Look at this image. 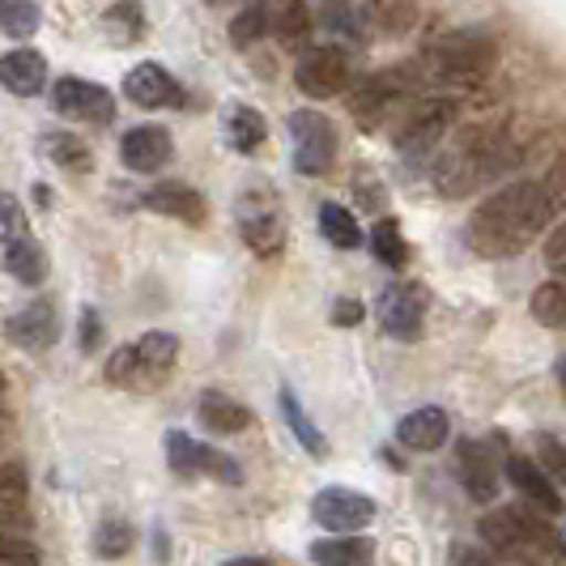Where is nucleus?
<instances>
[{"instance_id": "f257e3e1", "label": "nucleus", "mask_w": 566, "mask_h": 566, "mask_svg": "<svg viewBox=\"0 0 566 566\" xmlns=\"http://www.w3.org/2000/svg\"><path fill=\"white\" fill-rule=\"evenodd\" d=\"M563 200H566L563 175L515 179L507 188H499L490 200H482V209L469 222V243L482 255H490V260L524 252L541 230L549 227V218L558 213Z\"/></svg>"}, {"instance_id": "f03ea898", "label": "nucleus", "mask_w": 566, "mask_h": 566, "mask_svg": "<svg viewBox=\"0 0 566 566\" xmlns=\"http://www.w3.org/2000/svg\"><path fill=\"white\" fill-rule=\"evenodd\" d=\"M524 149L511 142L503 128H469L452 149L439 154L434 163V179L443 197H469L485 184L507 179L520 167Z\"/></svg>"}, {"instance_id": "7ed1b4c3", "label": "nucleus", "mask_w": 566, "mask_h": 566, "mask_svg": "<svg viewBox=\"0 0 566 566\" xmlns=\"http://www.w3.org/2000/svg\"><path fill=\"white\" fill-rule=\"evenodd\" d=\"M418 69L430 85H478L494 69V43L478 34H448L434 48H426Z\"/></svg>"}, {"instance_id": "20e7f679", "label": "nucleus", "mask_w": 566, "mask_h": 566, "mask_svg": "<svg viewBox=\"0 0 566 566\" xmlns=\"http://www.w3.org/2000/svg\"><path fill=\"white\" fill-rule=\"evenodd\" d=\"M179 358V340L170 333H145L142 340L115 349L107 363V379L115 388H154L163 384Z\"/></svg>"}, {"instance_id": "39448f33", "label": "nucleus", "mask_w": 566, "mask_h": 566, "mask_svg": "<svg viewBox=\"0 0 566 566\" xmlns=\"http://www.w3.org/2000/svg\"><path fill=\"white\" fill-rule=\"evenodd\" d=\"M239 230H243V239H248V248L255 255L282 252L285 243L282 205H277V197L269 188L255 184L252 192H243V200H239Z\"/></svg>"}, {"instance_id": "423d86ee", "label": "nucleus", "mask_w": 566, "mask_h": 566, "mask_svg": "<svg viewBox=\"0 0 566 566\" xmlns=\"http://www.w3.org/2000/svg\"><path fill=\"white\" fill-rule=\"evenodd\" d=\"M290 137H294V167L303 175H324L333 167L337 154V133L328 115L319 112H294L290 115Z\"/></svg>"}, {"instance_id": "0eeeda50", "label": "nucleus", "mask_w": 566, "mask_h": 566, "mask_svg": "<svg viewBox=\"0 0 566 566\" xmlns=\"http://www.w3.org/2000/svg\"><path fill=\"white\" fill-rule=\"evenodd\" d=\"M294 82L307 98H333L345 94L354 73H349V56L340 48H303L298 69H294Z\"/></svg>"}, {"instance_id": "6e6552de", "label": "nucleus", "mask_w": 566, "mask_h": 566, "mask_svg": "<svg viewBox=\"0 0 566 566\" xmlns=\"http://www.w3.org/2000/svg\"><path fill=\"white\" fill-rule=\"evenodd\" d=\"M452 103L448 98H430V103H413L405 119H400L397 128V145L400 154H409V158H418V154H430L434 145L443 142V133H448V124H452Z\"/></svg>"}, {"instance_id": "1a4fd4ad", "label": "nucleus", "mask_w": 566, "mask_h": 566, "mask_svg": "<svg viewBox=\"0 0 566 566\" xmlns=\"http://www.w3.org/2000/svg\"><path fill=\"white\" fill-rule=\"evenodd\" d=\"M312 515L328 528V533H358V528H367L370 520H375V503H370L367 494H358V490H345V485H328V490H319L312 503Z\"/></svg>"}, {"instance_id": "9d476101", "label": "nucleus", "mask_w": 566, "mask_h": 566, "mask_svg": "<svg viewBox=\"0 0 566 566\" xmlns=\"http://www.w3.org/2000/svg\"><path fill=\"white\" fill-rule=\"evenodd\" d=\"M52 107L60 115H73V119H94V124H107L115 115V98L94 82L82 77H60L52 85Z\"/></svg>"}, {"instance_id": "9b49d317", "label": "nucleus", "mask_w": 566, "mask_h": 566, "mask_svg": "<svg viewBox=\"0 0 566 566\" xmlns=\"http://www.w3.org/2000/svg\"><path fill=\"white\" fill-rule=\"evenodd\" d=\"M455 469H460V482H464L473 503H494L499 499V460L485 443L464 439L455 448Z\"/></svg>"}, {"instance_id": "f8f14e48", "label": "nucleus", "mask_w": 566, "mask_h": 566, "mask_svg": "<svg viewBox=\"0 0 566 566\" xmlns=\"http://www.w3.org/2000/svg\"><path fill=\"white\" fill-rule=\"evenodd\" d=\"M379 319H384V333H388V337L413 340L422 333L426 294L418 285H392V290H384V298H379Z\"/></svg>"}, {"instance_id": "ddd939ff", "label": "nucleus", "mask_w": 566, "mask_h": 566, "mask_svg": "<svg viewBox=\"0 0 566 566\" xmlns=\"http://www.w3.org/2000/svg\"><path fill=\"white\" fill-rule=\"evenodd\" d=\"M124 94H128L137 107H149V112H158V107H179V103H184L179 82L170 77L163 64H154V60L137 64V69L124 77Z\"/></svg>"}, {"instance_id": "4468645a", "label": "nucleus", "mask_w": 566, "mask_h": 566, "mask_svg": "<svg viewBox=\"0 0 566 566\" xmlns=\"http://www.w3.org/2000/svg\"><path fill=\"white\" fill-rule=\"evenodd\" d=\"M119 158H124V167L128 170H163L175 158V142H170L167 128H158V124H142V128H133V133H124V142H119Z\"/></svg>"}, {"instance_id": "2eb2a0df", "label": "nucleus", "mask_w": 566, "mask_h": 566, "mask_svg": "<svg viewBox=\"0 0 566 566\" xmlns=\"http://www.w3.org/2000/svg\"><path fill=\"white\" fill-rule=\"evenodd\" d=\"M400 90H405V77H400V73H379V77H367V82H358V90L349 94V112H354L358 124L375 128L384 115L397 107Z\"/></svg>"}, {"instance_id": "dca6fc26", "label": "nucleus", "mask_w": 566, "mask_h": 566, "mask_svg": "<svg viewBox=\"0 0 566 566\" xmlns=\"http://www.w3.org/2000/svg\"><path fill=\"white\" fill-rule=\"evenodd\" d=\"M0 85L9 94H18V98L43 94V85H48V60L39 56V52H30V48H18V52L0 56Z\"/></svg>"}, {"instance_id": "f3484780", "label": "nucleus", "mask_w": 566, "mask_h": 566, "mask_svg": "<svg viewBox=\"0 0 566 566\" xmlns=\"http://www.w3.org/2000/svg\"><path fill=\"white\" fill-rule=\"evenodd\" d=\"M145 205L154 209V213H163V218H175V222H188V227H200L205 222V197L192 192L188 184H154L149 192H145Z\"/></svg>"}, {"instance_id": "a211bd4d", "label": "nucleus", "mask_w": 566, "mask_h": 566, "mask_svg": "<svg viewBox=\"0 0 566 566\" xmlns=\"http://www.w3.org/2000/svg\"><path fill=\"white\" fill-rule=\"evenodd\" d=\"M507 478L511 485L541 511V515H558L563 511V499H558V485L541 473V464H533L528 455H511L507 460Z\"/></svg>"}, {"instance_id": "6ab92c4d", "label": "nucleus", "mask_w": 566, "mask_h": 566, "mask_svg": "<svg viewBox=\"0 0 566 566\" xmlns=\"http://www.w3.org/2000/svg\"><path fill=\"white\" fill-rule=\"evenodd\" d=\"M448 413L443 409H434V405H426V409H413V413H405L397 426V439L409 448V452H434V448H443L448 443Z\"/></svg>"}, {"instance_id": "aec40b11", "label": "nucleus", "mask_w": 566, "mask_h": 566, "mask_svg": "<svg viewBox=\"0 0 566 566\" xmlns=\"http://www.w3.org/2000/svg\"><path fill=\"white\" fill-rule=\"evenodd\" d=\"M56 333H60L56 307L48 298L30 303V307H22V312L9 319V337H13V345H22V349H48L56 340Z\"/></svg>"}, {"instance_id": "412c9836", "label": "nucleus", "mask_w": 566, "mask_h": 566, "mask_svg": "<svg viewBox=\"0 0 566 566\" xmlns=\"http://www.w3.org/2000/svg\"><path fill=\"white\" fill-rule=\"evenodd\" d=\"M197 413H200V426L213 430V434H239V430H248V422H252L248 405H239L234 397H222V392H205Z\"/></svg>"}, {"instance_id": "4be33fe9", "label": "nucleus", "mask_w": 566, "mask_h": 566, "mask_svg": "<svg viewBox=\"0 0 566 566\" xmlns=\"http://www.w3.org/2000/svg\"><path fill=\"white\" fill-rule=\"evenodd\" d=\"M27 520V473L18 464H0V533L22 528Z\"/></svg>"}, {"instance_id": "5701e85b", "label": "nucleus", "mask_w": 566, "mask_h": 566, "mask_svg": "<svg viewBox=\"0 0 566 566\" xmlns=\"http://www.w3.org/2000/svg\"><path fill=\"white\" fill-rule=\"evenodd\" d=\"M4 269L22 285H39L48 277V255H43V248L27 234V239H13V243L4 248Z\"/></svg>"}, {"instance_id": "b1692460", "label": "nucleus", "mask_w": 566, "mask_h": 566, "mask_svg": "<svg viewBox=\"0 0 566 566\" xmlns=\"http://www.w3.org/2000/svg\"><path fill=\"white\" fill-rule=\"evenodd\" d=\"M370 558V541L363 537H328L312 545L315 566H363Z\"/></svg>"}, {"instance_id": "393cba45", "label": "nucleus", "mask_w": 566, "mask_h": 566, "mask_svg": "<svg viewBox=\"0 0 566 566\" xmlns=\"http://www.w3.org/2000/svg\"><path fill=\"white\" fill-rule=\"evenodd\" d=\"M533 315H537L545 328L566 333V282L563 277L537 285V294H533Z\"/></svg>"}, {"instance_id": "a878e982", "label": "nucleus", "mask_w": 566, "mask_h": 566, "mask_svg": "<svg viewBox=\"0 0 566 566\" xmlns=\"http://www.w3.org/2000/svg\"><path fill=\"white\" fill-rule=\"evenodd\" d=\"M319 230H324L328 243H337V248H345V252L363 243V230H358V222H354V213L340 209V205H324V209H319Z\"/></svg>"}, {"instance_id": "bb28decb", "label": "nucleus", "mask_w": 566, "mask_h": 566, "mask_svg": "<svg viewBox=\"0 0 566 566\" xmlns=\"http://www.w3.org/2000/svg\"><path fill=\"white\" fill-rule=\"evenodd\" d=\"M273 30L285 48H303L307 34H312V9L303 0H290L282 13H273Z\"/></svg>"}, {"instance_id": "cd10ccee", "label": "nucleus", "mask_w": 566, "mask_h": 566, "mask_svg": "<svg viewBox=\"0 0 566 566\" xmlns=\"http://www.w3.org/2000/svg\"><path fill=\"white\" fill-rule=\"evenodd\" d=\"M230 142L239 154H255L260 142H264V115L255 107H234L230 112Z\"/></svg>"}, {"instance_id": "c85d7f7f", "label": "nucleus", "mask_w": 566, "mask_h": 566, "mask_svg": "<svg viewBox=\"0 0 566 566\" xmlns=\"http://www.w3.org/2000/svg\"><path fill=\"white\" fill-rule=\"evenodd\" d=\"M0 30L13 39H30L39 30V4L34 0H0Z\"/></svg>"}, {"instance_id": "c756f323", "label": "nucleus", "mask_w": 566, "mask_h": 566, "mask_svg": "<svg viewBox=\"0 0 566 566\" xmlns=\"http://www.w3.org/2000/svg\"><path fill=\"white\" fill-rule=\"evenodd\" d=\"M43 145H48V158H52V163H60V167L90 170V149H85V142H77L73 133H48V137H43Z\"/></svg>"}, {"instance_id": "7c9ffc66", "label": "nucleus", "mask_w": 566, "mask_h": 566, "mask_svg": "<svg viewBox=\"0 0 566 566\" xmlns=\"http://www.w3.org/2000/svg\"><path fill=\"white\" fill-rule=\"evenodd\" d=\"M282 409H285V422L294 426V434H298V443H303L312 455H324V439H319V430H315V422L303 413V405H298V397H294L290 388L282 392Z\"/></svg>"}, {"instance_id": "2f4dec72", "label": "nucleus", "mask_w": 566, "mask_h": 566, "mask_svg": "<svg viewBox=\"0 0 566 566\" xmlns=\"http://www.w3.org/2000/svg\"><path fill=\"white\" fill-rule=\"evenodd\" d=\"M167 460L179 478H200V443H192V434L170 430L167 439Z\"/></svg>"}, {"instance_id": "473e14b6", "label": "nucleus", "mask_w": 566, "mask_h": 566, "mask_svg": "<svg viewBox=\"0 0 566 566\" xmlns=\"http://www.w3.org/2000/svg\"><path fill=\"white\" fill-rule=\"evenodd\" d=\"M370 248H375V255L384 264H392V269H400L409 260V243H405V234L397 230V222H379L375 234H370Z\"/></svg>"}, {"instance_id": "72a5a7b5", "label": "nucleus", "mask_w": 566, "mask_h": 566, "mask_svg": "<svg viewBox=\"0 0 566 566\" xmlns=\"http://www.w3.org/2000/svg\"><path fill=\"white\" fill-rule=\"evenodd\" d=\"M94 549H98V558H124L133 549V528L119 520H103L94 533Z\"/></svg>"}, {"instance_id": "f704fd0d", "label": "nucleus", "mask_w": 566, "mask_h": 566, "mask_svg": "<svg viewBox=\"0 0 566 566\" xmlns=\"http://www.w3.org/2000/svg\"><path fill=\"white\" fill-rule=\"evenodd\" d=\"M273 30V13L264 9V4H252V9H243L234 22H230V34H234V43H255L260 34H269Z\"/></svg>"}, {"instance_id": "c9c22d12", "label": "nucleus", "mask_w": 566, "mask_h": 566, "mask_svg": "<svg viewBox=\"0 0 566 566\" xmlns=\"http://www.w3.org/2000/svg\"><path fill=\"white\" fill-rule=\"evenodd\" d=\"M107 30H112V39H137L145 30V18H142V4H133V0H124V4H115L107 9Z\"/></svg>"}, {"instance_id": "e433bc0d", "label": "nucleus", "mask_w": 566, "mask_h": 566, "mask_svg": "<svg viewBox=\"0 0 566 566\" xmlns=\"http://www.w3.org/2000/svg\"><path fill=\"white\" fill-rule=\"evenodd\" d=\"M537 464H541V473H545L549 482L566 485V443H563V439L541 434V439H537Z\"/></svg>"}, {"instance_id": "4c0bfd02", "label": "nucleus", "mask_w": 566, "mask_h": 566, "mask_svg": "<svg viewBox=\"0 0 566 566\" xmlns=\"http://www.w3.org/2000/svg\"><path fill=\"white\" fill-rule=\"evenodd\" d=\"M13 239H27V213H22V200L0 192V243L9 248Z\"/></svg>"}, {"instance_id": "58836bf2", "label": "nucleus", "mask_w": 566, "mask_h": 566, "mask_svg": "<svg viewBox=\"0 0 566 566\" xmlns=\"http://www.w3.org/2000/svg\"><path fill=\"white\" fill-rule=\"evenodd\" d=\"M200 473H209V478H218V482H230V485L243 482V469H239L230 455L213 452V448H205V443H200Z\"/></svg>"}, {"instance_id": "ea45409f", "label": "nucleus", "mask_w": 566, "mask_h": 566, "mask_svg": "<svg viewBox=\"0 0 566 566\" xmlns=\"http://www.w3.org/2000/svg\"><path fill=\"white\" fill-rule=\"evenodd\" d=\"M0 566H39V549L27 537L0 533Z\"/></svg>"}, {"instance_id": "a19ab883", "label": "nucleus", "mask_w": 566, "mask_h": 566, "mask_svg": "<svg viewBox=\"0 0 566 566\" xmlns=\"http://www.w3.org/2000/svg\"><path fill=\"white\" fill-rule=\"evenodd\" d=\"M324 22L333 30H345V34H358V13L349 0H328L324 4Z\"/></svg>"}, {"instance_id": "79ce46f5", "label": "nucleus", "mask_w": 566, "mask_h": 566, "mask_svg": "<svg viewBox=\"0 0 566 566\" xmlns=\"http://www.w3.org/2000/svg\"><path fill=\"white\" fill-rule=\"evenodd\" d=\"M545 260H549V269L566 282V222L549 234V243H545Z\"/></svg>"}, {"instance_id": "37998d69", "label": "nucleus", "mask_w": 566, "mask_h": 566, "mask_svg": "<svg viewBox=\"0 0 566 566\" xmlns=\"http://www.w3.org/2000/svg\"><path fill=\"white\" fill-rule=\"evenodd\" d=\"M337 324L340 328H354V324H358V319H363V303H354V298H340L337 303Z\"/></svg>"}, {"instance_id": "c03bdc74", "label": "nucleus", "mask_w": 566, "mask_h": 566, "mask_svg": "<svg viewBox=\"0 0 566 566\" xmlns=\"http://www.w3.org/2000/svg\"><path fill=\"white\" fill-rule=\"evenodd\" d=\"M455 566H503V563L482 554V549H460V554H455Z\"/></svg>"}, {"instance_id": "a18cd8bd", "label": "nucleus", "mask_w": 566, "mask_h": 566, "mask_svg": "<svg viewBox=\"0 0 566 566\" xmlns=\"http://www.w3.org/2000/svg\"><path fill=\"white\" fill-rule=\"evenodd\" d=\"M94 340H98V315H94V312H85V315H82V345H85V349H90Z\"/></svg>"}, {"instance_id": "49530a36", "label": "nucleus", "mask_w": 566, "mask_h": 566, "mask_svg": "<svg viewBox=\"0 0 566 566\" xmlns=\"http://www.w3.org/2000/svg\"><path fill=\"white\" fill-rule=\"evenodd\" d=\"M222 566H273V563H264V558H230Z\"/></svg>"}, {"instance_id": "de8ad7c7", "label": "nucleus", "mask_w": 566, "mask_h": 566, "mask_svg": "<svg viewBox=\"0 0 566 566\" xmlns=\"http://www.w3.org/2000/svg\"><path fill=\"white\" fill-rule=\"evenodd\" d=\"M558 384H563V388H566V354H563V358H558Z\"/></svg>"}, {"instance_id": "09e8293b", "label": "nucleus", "mask_w": 566, "mask_h": 566, "mask_svg": "<svg viewBox=\"0 0 566 566\" xmlns=\"http://www.w3.org/2000/svg\"><path fill=\"white\" fill-rule=\"evenodd\" d=\"M4 430H9V413H4V409H0V434H4Z\"/></svg>"}, {"instance_id": "8fccbe9b", "label": "nucleus", "mask_w": 566, "mask_h": 566, "mask_svg": "<svg viewBox=\"0 0 566 566\" xmlns=\"http://www.w3.org/2000/svg\"><path fill=\"white\" fill-rule=\"evenodd\" d=\"M0 392H4V375H0Z\"/></svg>"}]
</instances>
